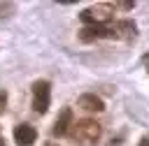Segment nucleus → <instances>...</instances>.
<instances>
[{
	"mask_svg": "<svg viewBox=\"0 0 149 146\" xmlns=\"http://www.w3.org/2000/svg\"><path fill=\"white\" fill-rule=\"evenodd\" d=\"M70 134H72V139H74L77 144H81V146H93V144L100 139V134H102V125H100L98 121H93V118H81V121L72 123Z\"/></svg>",
	"mask_w": 149,
	"mask_h": 146,
	"instance_id": "nucleus-1",
	"label": "nucleus"
},
{
	"mask_svg": "<svg viewBox=\"0 0 149 146\" xmlns=\"http://www.w3.org/2000/svg\"><path fill=\"white\" fill-rule=\"evenodd\" d=\"M79 19L86 25H105L112 21V5H93L88 9H81Z\"/></svg>",
	"mask_w": 149,
	"mask_h": 146,
	"instance_id": "nucleus-2",
	"label": "nucleus"
},
{
	"mask_svg": "<svg viewBox=\"0 0 149 146\" xmlns=\"http://www.w3.org/2000/svg\"><path fill=\"white\" fill-rule=\"evenodd\" d=\"M135 35H137V25L128 19L105 23V39H133Z\"/></svg>",
	"mask_w": 149,
	"mask_h": 146,
	"instance_id": "nucleus-3",
	"label": "nucleus"
},
{
	"mask_svg": "<svg viewBox=\"0 0 149 146\" xmlns=\"http://www.w3.org/2000/svg\"><path fill=\"white\" fill-rule=\"evenodd\" d=\"M49 104H51V86H49V81L40 79L33 83V109L37 114H47Z\"/></svg>",
	"mask_w": 149,
	"mask_h": 146,
	"instance_id": "nucleus-4",
	"label": "nucleus"
},
{
	"mask_svg": "<svg viewBox=\"0 0 149 146\" xmlns=\"http://www.w3.org/2000/svg\"><path fill=\"white\" fill-rule=\"evenodd\" d=\"M77 107L84 109L86 114H100V111H105V102H102L98 95H93V93L79 95V97H77Z\"/></svg>",
	"mask_w": 149,
	"mask_h": 146,
	"instance_id": "nucleus-5",
	"label": "nucleus"
},
{
	"mask_svg": "<svg viewBox=\"0 0 149 146\" xmlns=\"http://www.w3.org/2000/svg\"><path fill=\"white\" fill-rule=\"evenodd\" d=\"M72 109L70 107H63L61 109V114H58V118H56V123H54V127H51V134L54 137H63V134H68L70 132V127H72Z\"/></svg>",
	"mask_w": 149,
	"mask_h": 146,
	"instance_id": "nucleus-6",
	"label": "nucleus"
},
{
	"mask_svg": "<svg viewBox=\"0 0 149 146\" xmlns=\"http://www.w3.org/2000/svg\"><path fill=\"white\" fill-rule=\"evenodd\" d=\"M14 139H16L19 146H33L35 139H37V130L28 123H19L14 127Z\"/></svg>",
	"mask_w": 149,
	"mask_h": 146,
	"instance_id": "nucleus-7",
	"label": "nucleus"
},
{
	"mask_svg": "<svg viewBox=\"0 0 149 146\" xmlns=\"http://www.w3.org/2000/svg\"><path fill=\"white\" fill-rule=\"evenodd\" d=\"M5 104H7V93H5V90H0V114L5 111Z\"/></svg>",
	"mask_w": 149,
	"mask_h": 146,
	"instance_id": "nucleus-8",
	"label": "nucleus"
},
{
	"mask_svg": "<svg viewBox=\"0 0 149 146\" xmlns=\"http://www.w3.org/2000/svg\"><path fill=\"white\" fill-rule=\"evenodd\" d=\"M114 7H121V9H133V7H135V2H116Z\"/></svg>",
	"mask_w": 149,
	"mask_h": 146,
	"instance_id": "nucleus-9",
	"label": "nucleus"
},
{
	"mask_svg": "<svg viewBox=\"0 0 149 146\" xmlns=\"http://www.w3.org/2000/svg\"><path fill=\"white\" fill-rule=\"evenodd\" d=\"M137 146H149V137H142V139H140V144H137Z\"/></svg>",
	"mask_w": 149,
	"mask_h": 146,
	"instance_id": "nucleus-10",
	"label": "nucleus"
},
{
	"mask_svg": "<svg viewBox=\"0 0 149 146\" xmlns=\"http://www.w3.org/2000/svg\"><path fill=\"white\" fill-rule=\"evenodd\" d=\"M144 65H147V70H149V53L144 56Z\"/></svg>",
	"mask_w": 149,
	"mask_h": 146,
	"instance_id": "nucleus-11",
	"label": "nucleus"
},
{
	"mask_svg": "<svg viewBox=\"0 0 149 146\" xmlns=\"http://www.w3.org/2000/svg\"><path fill=\"white\" fill-rule=\"evenodd\" d=\"M0 146H5V139H2V137H0Z\"/></svg>",
	"mask_w": 149,
	"mask_h": 146,
	"instance_id": "nucleus-12",
	"label": "nucleus"
},
{
	"mask_svg": "<svg viewBox=\"0 0 149 146\" xmlns=\"http://www.w3.org/2000/svg\"><path fill=\"white\" fill-rule=\"evenodd\" d=\"M47 146H58V144H47Z\"/></svg>",
	"mask_w": 149,
	"mask_h": 146,
	"instance_id": "nucleus-13",
	"label": "nucleus"
}]
</instances>
